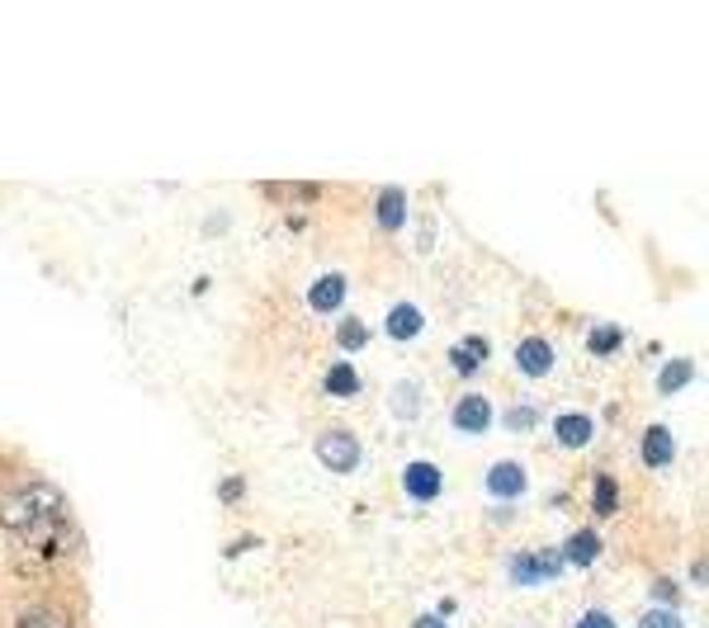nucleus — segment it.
<instances>
[{
  "instance_id": "nucleus-5",
  "label": "nucleus",
  "mask_w": 709,
  "mask_h": 628,
  "mask_svg": "<svg viewBox=\"0 0 709 628\" xmlns=\"http://www.w3.org/2000/svg\"><path fill=\"white\" fill-rule=\"evenodd\" d=\"M421 326H425V317H421L417 303H397L388 317H383V331H388V340H417Z\"/></svg>"
},
{
  "instance_id": "nucleus-24",
  "label": "nucleus",
  "mask_w": 709,
  "mask_h": 628,
  "mask_svg": "<svg viewBox=\"0 0 709 628\" xmlns=\"http://www.w3.org/2000/svg\"><path fill=\"white\" fill-rule=\"evenodd\" d=\"M241 496V482H223V502H237Z\"/></svg>"
},
{
  "instance_id": "nucleus-4",
  "label": "nucleus",
  "mask_w": 709,
  "mask_h": 628,
  "mask_svg": "<svg viewBox=\"0 0 709 628\" xmlns=\"http://www.w3.org/2000/svg\"><path fill=\"white\" fill-rule=\"evenodd\" d=\"M516 364H520V374H525V378H544L549 369H553V350H549V340H539V336L520 340V346H516Z\"/></svg>"
},
{
  "instance_id": "nucleus-11",
  "label": "nucleus",
  "mask_w": 709,
  "mask_h": 628,
  "mask_svg": "<svg viewBox=\"0 0 709 628\" xmlns=\"http://www.w3.org/2000/svg\"><path fill=\"white\" fill-rule=\"evenodd\" d=\"M644 463L648 468H666L672 463V435H666V425H652L644 435Z\"/></svg>"
},
{
  "instance_id": "nucleus-21",
  "label": "nucleus",
  "mask_w": 709,
  "mask_h": 628,
  "mask_svg": "<svg viewBox=\"0 0 709 628\" xmlns=\"http://www.w3.org/2000/svg\"><path fill=\"white\" fill-rule=\"evenodd\" d=\"M340 346H346V350H360V346H364V322H346V326H340Z\"/></svg>"
},
{
  "instance_id": "nucleus-16",
  "label": "nucleus",
  "mask_w": 709,
  "mask_h": 628,
  "mask_svg": "<svg viewBox=\"0 0 709 628\" xmlns=\"http://www.w3.org/2000/svg\"><path fill=\"white\" fill-rule=\"evenodd\" d=\"M20 628H67V619L57 615V609H48V605H28L20 615Z\"/></svg>"
},
{
  "instance_id": "nucleus-14",
  "label": "nucleus",
  "mask_w": 709,
  "mask_h": 628,
  "mask_svg": "<svg viewBox=\"0 0 709 628\" xmlns=\"http://www.w3.org/2000/svg\"><path fill=\"white\" fill-rule=\"evenodd\" d=\"M558 558H553V553H530V558H516V581H534V577H553L558 572V567H553Z\"/></svg>"
},
{
  "instance_id": "nucleus-13",
  "label": "nucleus",
  "mask_w": 709,
  "mask_h": 628,
  "mask_svg": "<svg viewBox=\"0 0 709 628\" xmlns=\"http://www.w3.org/2000/svg\"><path fill=\"white\" fill-rule=\"evenodd\" d=\"M482 360H488V340H478V336L468 340V350H464V346H459V350H449V364L459 369V374H473V369H478Z\"/></svg>"
},
{
  "instance_id": "nucleus-9",
  "label": "nucleus",
  "mask_w": 709,
  "mask_h": 628,
  "mask_svg": "<svg viewBox=\"0 0 709 628\" xmlns=\"http://www.w3.org/2000/svg\"><path fill=\"white\" fill-rule=\"evenodd\" d=\"M340 298H346V279H340V275H326V279H317V283L308 289V307H312V312H336Z\"/></svg>"
},
{
  "instance_id": "nucleus-17",
  "label": "nucleus",
  "mask_w": 709,
  "mask_h": 628,
  "mask_svg": "<svg viewBox=\"0 0 709 628\" xmlns=\"http://www.w3.org/2000/svg\"><path fill=\"white\" fill-rule=\"evenodd\" d=\"M591 506H596V516H601V520L620 506V487H615V478H605V473L596 478V502H591Z\"/></svg>"
},
{
  "instance_id": "nucleus-18",
  "label": "nucleus",
  "mask_w": 709,
  "mask_h": 628,
  "mask_svg": "<svg viewBox=\"0 0 709 628\" xmlns=\"http://www.w3.org/2000/svg\"><path fill=\"white\" fill-rule=\"evenodd\" d=\"M690 378H695V364H690V360H676V364H666V369H662V392H676V388H686Z\"/></svg>"
},
{
  "instance_id": "nucleus-12",
  "label": "nucleus",
  "mask_w": 709,
  "mask_h": 628,
  "mask_svg": "<svg viewBox=\"0 0 709 628\" xmlns=\"http://www.w3.org/2000/svg\"><path fill=\"white\" fill-rule=\"evenodd\" d=\"M407 218V194L402 190H383L378 194V227H388V232H397Z\"/></svg>"
},
{
  "instance_id": "nucleus-7",
  "label": "nucleus",
  "mask_w": 709,
  "mask_h": 628,
  "mask_svg": "<svg viewBox=\"0 0 709 628\" xmlns=\"http://www.w3.org/2000/svg\"><path fill=\"white\" fill-rule=\"evenodd\" d=\"M454 425L468 435H478V431H488L492 425V407H488V397H464L459 407H454Z\"/></svg>"
},
{
  "instance_id": "nucleus-3",
  "label": "nucleus",
  "mask_w": 709,
  "mask_h": 628,
  "mask_svg": "<svg viewBox=\"0 0 709 628\" xmlns=\"http://www.w3.org/2000/svg\"><path fill=\"white\" fill-rule=\"evenodd\" d=\"M402 487H407L411 502H435L445 482H440V468H435V463H407Z\"/></svg>"
},
{
  "instance_id": "nucleus-15",
  "label": "nucleus",
  "mask_w": 709,
  "mask_h": 628,
  "mask_svg": "<svg viewBox=\"0 0 709 628\" xmlns=\"http://www.w3.org/2000/svg\"><path fill=\"white\" fill-rule=\"evenodd\" d=\"M326 392H332V397H354V392H360V374H354L350 364H336L332 374H326Z\"/></svg>"
},
{
  "instance_id": "nucleus-19",
  "label": "nucleus",
  "mask_w": 709,
  "mask_h": 628,
  "mask_svg": "<svg viewBox=\"0 0 709 628\" xmlns=\"http://www.w3.org/2000/svg\"><path fill=\"white\" fill-rule=\"evenodd\" d=\"M620 326H596L591 331V354H610V350H620Z\"/></svg>"
},
{
  "instance_id": "nucleus-6",
  "label": "nucleus",
  "mask_w": 709,
  "mask_h": 628,
  "mask_svg": "<svg viewBox=\"0 0 709 628\" xmlns=\"http://www.w3.org/2000/svg\"><path fill=\"white\" fill-rule=\"evenodd\" d=\"M488 492L496 496V502H516V496L525 492V473L520 463H496L488 473Z\"/></svg>"
},
{
  "instance_id": "nucleus-8",
  "label": "nucleus",
  "mask_w": 709,
  "mask_h": 628,
  "mask_svg": "<svg viewBox=\"0 0 709 628\" xmlns=\"http://www.w3.org/2000/svg\"><path fill=\"white\" fill-rule=\"evenodd\" d=\"M553 431H558V445H567V449L591 445V416H581V411H563V416L553 421Z\"/></svg>"
},
{
  "instance_id": "nucleus-1",
  "label": "nucleus",
  "mask_w": 709,
  "mask_h": 628,
  "mask_svg": "<svg viewBox=\"0 0 709 628\" xmlns=\"http://www.w3.org/2000/svg\"><path fill=\"white\" fill-rule=\"evenodd\" d=\"M0 520L14 539L34 548H48L52 553V539L67 530L62 524V496L52 487H24V492H10L5 506H0Z\"/></svg>"
},
{
  "instance_id": "nucleus-22",
  "label": "nucleus",
  "mask_w": 709,
  "mask_h": 628,
  "mask_svg": "<svg viewBox=\"0 0 709 628\" xmlns=\"http://www.w3.org/2000/svg\"><path fill=\"white\" fill-rule=\"evenodd\" d=\"M577 628H615V619L601 615V609H591V615H581V619H577Z\"/></svg>"
},
{
  "instance_id": "nucleus-10",
  "label": "nucleus",
  "mask_w": 709,
  "mask_h": 628,
  "mask_svg": "<svg viewBox=\"0 0 709 628\" xmlns=\"http://www.w3.org/2000/svg\"><path fill=\"white\" fill-rule=\"evenodd\" d=\"M563 558L573 563V567H591L596 558H601V539H596L591 530L573 534V539H567V548H563Z\"/></svg>"
},
{
  "instance_id": "nucleus-2",
  "label": "nucleus",
  "mask_w": 709,
  "mask_h": 628,
  "mask_svg": "<svg viewBox=\"0 0 709 628\" xmlns=\"http://www.w3.org/2000/svg\"><path fill=\"white\" fill-rule=\"evenodd\" d=\"M317 459L332 468V473H350V468H360V439L350 431H326L317 439Z\"/></svg>"
},
{
  "instance_id": "nucleus-25",
  "label": "nucleus",
  "mask_w": 709,
  "mask_h": 628,
  "mask_svg": "<svg viewBox=\"0 0 709 628\" xmlns=\"http://www.w3.org/2000/svg\"><path fill=\"white\" fill-rule=\"evenodd\" d=\"M417 628H445V624H440L435 615H421V619H417Z\"/></svg>"
},
{
  "instance_id": "nucleus-20",
  "label": "nucleus",
  "mask_w": 709,
  "mask_h": 628,
  "mask_svg": "<svg viewBox=\"0 0 709 628\" xmlns=\"http://www.w3.org/2000/svg\"><path fill=\"white\" fill-rule=\"evenodd\" d=\"M638 628H681V619L672 615V609H648V615L638 619Z\"/></svg>"
},
{
  "instance_id": "nucleus-23",
  "label": "nucleus",
  "mask_w": 709,
  "mask_h": 628,
  "mask_svg": "<svg viewBox=\"0 0 709 628\" xmlns=\"http://www.w3.org/2000/svg\"><path fill=\"white\" fill-rule=\"evenodd\" d=\"M530 416H534V411L520 407V411H510V425H516V431H525V425H530Z\"/></svg>"
}]
</instances>
